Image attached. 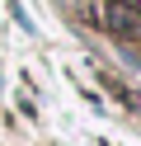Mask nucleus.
<instances>
[{
    "label": "nucleus",
    "instance_id": "1",
    "mask_svg": "<svg viewBox=\"0 0 141 146\" xmlns=\"http://www.w3.org/2000/svg\"><path fill=\"white\" fill-rule=\"evenodd\" d=\"M103 14H108V29H113V33H122V38H141V10H127V5L113 0Z\"/></svg>",
    "mask_w": 141,
    "mask_h": 146
}]
</instances>
